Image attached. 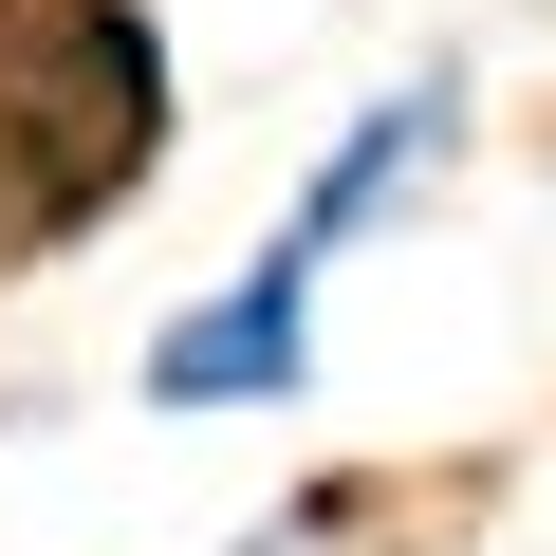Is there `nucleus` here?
Segmentation results:
<instances>
[{"mask_svg": "<svg viewBox=\"0 0 556 556\" xmlns=\"http://www.w3.org/2000/svg\"><path fill=\"white\" fill-rule=\"evenodd\" d=\"M167 167H186L167 0H0V278L112 241Z\"/></svg>", "mask_w": 556, "mask_h": 556, "instance_id": "obj_1", "label": "nucleus"}, {"mask_svg": "<svg viewBox=\"0 0 556 556\" xmlns=\"http://www.w3.org/2000/svg\"><path fill=\"white\" fill-rule=\"evenodd\" d=\"M316 316H334V260H316L298 223H260L223 278H186V298L149 316L130 408H149V427H260V408H316Z\"/></svg>", "mask_w": 556, "mask_h": 556, "instance_id": "obj_2", "label": "nucleus"}, {"mask_svg": "<svg viewBox=\"0 0 556 556\" xmlns=\"http://www.w3.org/2000/svg\"><path fill=\"white\" fill-rule=\"evenodd\" d=\"M464 167H482V56H408V75H371V93L316 130V167H298L278 223H298L316 260H390Z\"/></svg>", "mask_w": 556, "mask_h": 556, "instance_id": "obj_3", "label": "nucleus"}]
</instances>
